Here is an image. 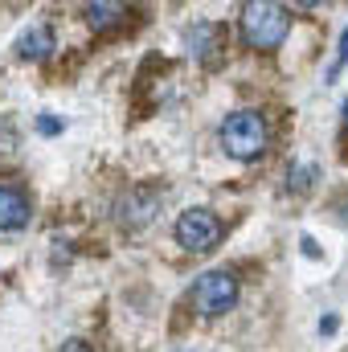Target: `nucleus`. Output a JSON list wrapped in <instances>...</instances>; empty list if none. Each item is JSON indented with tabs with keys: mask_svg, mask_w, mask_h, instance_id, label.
I'll list each match as a JSON object with an SVG mask.
<instances>
[{
	"mask_svg": "<svg viewBox=\"0 0 348 352\" xmlns=\"http://www.w3.org/2000/svg\"><path fill=\"white\" fill-rule=\"evenodd\" d=\"M221 148L234 160H259L266 152V123L259 111H234L221 123Z\"/></svg>",
	"mask_w": 348,
	"mask_h": 352,
	"instance_id": "nucleus-1",
	"label": "nucleus"
},
{
	"mask_svg": "<svg viewBox=\"0 0 348 352\" xmlns=\"http://www.w3.org/2000/svg\"><path fill=\"white\" fill-rule=\"evenodd\" d=\"M291 29V16L287 8L279 4H246L242 8V37L250 50H274Z\"/></svg>",
	"mask_w": 348,
	"mask_h": 352,
	"instance_id": "nucleus-2",
	"label": "nucleus"
},
{
	"mask_svg": "<svg viewBox=\"0 0 348 352\" xmlns=\"http://www.w3.org/2000/svg\"><path fill=\"white\" fill-rule=\"evenodd\" d=\"M188 299H193V307H197L201 316H226V311L238 303V278H234L230 270H205V274L193 283Z\"/></svg>",
	"mask_w": 348,
	"mask_h": 352,
	"instance_id": "nucleus-3",
	"label": "nucleus"
},
{
	"mask_svg": "<svg viewBox=\"0 0 348 352\" xmlns=\"http://www.w3.org/2000/svg\"><path fill=\"white\" fill-rule=\"evenodd\" d=\"M176 242H180L184 250H193V254L213 250V246L221 242V221H217V213H209V209H184V213L176 217Z\"/></svg>",
	"mask_w": 348,
	"mask_h": 352,
	"instance_id": "nucleus-4",
	"label": "nucleus"
},
{
	"mask_svg": "<svg viewBox=\"0 0 348 352\" xmlns=\"http://www.w3.org/2000/svg\"><path fill=\"white\" fill-rule=\"evenodd\" d=\"M29 226V201L21 188L0 184V230H25Z\"/></svg>",
	"mask_w": 348,
	"mask_h": 352,
	"instance_id": "nucleus-5",
	"label": "nucleus"
},
{
	"mask_svg": "<svg viewBox=\"0 0 348 352\" xmlns=\"http://www.w3.org/2000/svg\"><path fill=\"white\" fill-rule=\"evenodd\" d=\"M50 50H54V33H50L45 25H33V29L17 41V54H21L25 62H41Z\"/></svg>",
	"mask_w": 348,
	"mask_h": 352,
	"instance_id": "nucleus-6",
	"label": "nucleus"
},
{
	"mask_svg": "<svg viewBox=\"0 0 348 352\" xmlns=\"http://www.w3.org/2000/svg\"><path fill=\"white\" fill-rule=\"evenodd\" d=\"M115 16H123V8L119 4H87V21L90 29H107Z\"/></svg>",
	"mask_w": 348,
	"mask_h": 352,
	"instance_id": "nucleus-7",
	"label": "nucleus"
},
{
	"mask_svg": "<svg viewBox=\"0 0 348 352\" xmlns=\"http://www.w3.org/2000/svg\"><path fill=\"white\" fill-rule=\"evenodd\" d=\"M348 62V25H345V37H340V45H336V62H332V70H328V78H336L340 70H345Z\"/></svg>",
	"mask_w": 348,
	"mask_h": 352,
	"instance_id": "nucleus-8",
	"label": "nucleus"
},
{
	"mask_svg": "<svg viewBox=\"0 0 348 352\" xmlns=\"http://www.w3.org/2000/svg\"><path fill=\"white\" fill-rule=\"evenodd\" d=\"M37 127H41L45 135H58V131H62V123H58V119H50V115H45V119H37Z\"/></svg>",
	"mask_w": 348,
	"mask_h": 352,
	"instance_id": "nucleus-9",
	"label": "nucleus"
},
{
	"mask_svg": "<svg viewBox=\"0 0 348 352\" xmlns=\"http://www.w3.org/2000/svg\"><path fill=\"white\" fill-rule=\"evenodd\" d=\"M62 352H90V344H87V340H66Z\"/></svg>",
	"mask_w": 348,
	"mask_h": 352,
	"instance_id": "nucleus-10",
	"label": "nucleus"
},
{
	"mask_svg": "<svg viewBox=\"0 0 348 352\" xmlns=\"http://www.w3.org/2000/svg\"><path fill=\"white\" fill-rule=\"evenodd\" d=\"M345 127H348V102H345Z\"/></svg>",
	"mask_w": 348,
	"mask_h": 352,
	"instance_id": "nucleus-11",
	"label": "nucleus"
}]
</instances>
